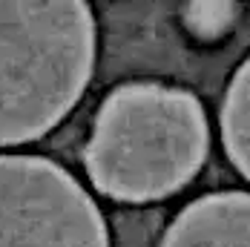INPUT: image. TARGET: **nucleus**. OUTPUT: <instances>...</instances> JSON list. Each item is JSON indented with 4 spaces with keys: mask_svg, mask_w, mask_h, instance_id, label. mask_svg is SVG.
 I'll list each match as a JSON object with an SVG mask.
<instances>
[{
    "mask_svg": "<svg viewBox=\"0 0 250 247\" xmlns=\"http://www.w3.org/2000/svg\"><path fill=\"white\" fill-rule=\"evenodd\" d=\"M161 247H250V196L216 193L193 201L167 230Z\"/></svg>",
    "mask_w": 250,
    "mask_h": 247,
    "instance_id": "nucleus-4",
    "label": "nucleus"
},
{
    "mask_svg": "<svg viewBox=\"0 0 250 247\" xmlns=\"http://www.w3.org/2000/svg\"><path fill=\"white\" fill-rule=\"evenodd\" d=\"M0 247H109L95 201L63 167L0 155Z\"/></svg>",
    "mask_w": 250,
    "mask_h": 247,
    "instance_id": "nucleus-3",
    "label": "nucleus"
},
{
    "mask_svg": "<svg viewBox=\"0 0 250 247\" xmlns=\"http://www.w3.org/2000/svg\"><path fill=\"white\" fill-rule=\"evenodd\" d=\"M207 141L196 95L161 83H126L98 109L83 161L92 184L109 198L152 201L199 173Z\"/></svg>",
    "mask_w": 250,
    "mask_h": 247,
    "instance_id": "nucleus-2",
    "label": "nucleus"
},
{
    "mask_svg": "<svg viewBox=\"0 0 250 247\" xmlns=\"http://www.w3.org/2000/svg\"><path fill=\"white\" fill-rule=\"evenodd\" d=\"M236 0H187L184 3V21L193 35L199 38H219L236 21Z\"/></svg>",
    "mask_w": 250,
    "mask_h": 247,
    "instance_id": "nucleus-6",
    "label": "nucleus"
},
{
    "mask_svg": "<svg viewBox=\"0 0 250 247\" xmlns=\"http://www.w3.org/2000/svg\"><path fill=\"white\" fill-rule=\"evenodd\" d=\"M222 138L230 161L250 178V58L230 81L222 106Z\"/></svg>",
    "mask_w": 250,
    "mask_h": 247,
    "instance_id": "nucleus-5",
    "label": "nucleus"
},
{
    "mask_svg": "<svg viewBox=\"0 0 250 247\" xmlns=\"http://www.w3.org/2000/svg\"><path fill=\"white\" fill-rule=\"evenodd\" d=\"M95 63L86 0H0V147L69 115Z\"/></svg>",
    "mask_w": 250,
    "mask_h": 247,
    "instance_id": "nucleus-1",
    "label": "nucleus"
}]
</instances>
